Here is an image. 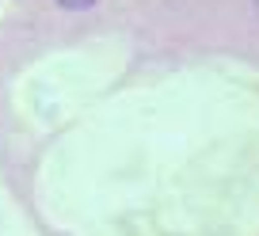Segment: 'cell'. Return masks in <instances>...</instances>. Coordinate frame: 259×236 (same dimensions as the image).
Returning a JSON list of instances; mask_svg holds the SVG:
<instances>
[{
    "label": "cell",
    "mask_w": 259,
    "mask_h": 236,
    "mask_svg": "<svg viewBox=\"0 0 259 236\" xmlns=\"http://www.w3.org/2000/svg\"><path fill=\"white\" fill-rule=\"evenodd\" d=\"M255 12H259V0H255Z\"/></svg>",
    "instance_id": "7a4b0ae2"
},
{
    "label": "cell",
    "mask_w": 259,
    "mask_h": 236,
    "mask_svg": "<svg viewBox=\"0 0 259 236\" xmlns=\"http://www.w3.org/2000/svg\"><path fill=\"white\" fill-rule=\"evenodd\" d=\"M57 4H61V8H73V12H84V8H92L96 0H57Z\"/></svg>",
    "instance_id": "6da1fadb"
}]
</instances>
